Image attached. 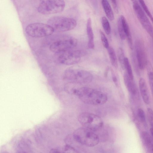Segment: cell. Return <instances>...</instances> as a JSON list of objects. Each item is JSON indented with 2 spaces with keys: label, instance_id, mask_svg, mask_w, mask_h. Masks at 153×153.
I'll use <instances>...</instances> for the list:
<instances>
[{
  "label": "cell",
  "instance_id": "1",
  "mask_svg": "<svg viewBox=\"0 0 153 153\" xmlns=\"http://www.w3.org/2000/svg\"><path fill=\"white\" fill-rule=\"evenodd\" d=\"M71 93L76 95L84 103L94 105L103 104L107 101V96L102 92L86 87H74Z\"/></svg>",
  "mask_w": 153,
  "mask_h": 153
},
{
  "label": "cell",
  "instance_id": "2",
  "mask_svg": "<svg viewBox=\"0 0 153 153\" xmlns=\"http://www.w3.org/2000/svg\"><path fill=\"white\" fill-rule=\"evenodd\" d=\"M63 78L69 82L85 84L91 82L93 76L90 73L86 71L69 68L65 71Z\"/></svg>",
  "mask_w": 153,
  "mask_h": 153
},
{
  "label": "cell",
  "instance_id": "3",
  "mask_svg": "<svg viewBox=\"0 0 153 153\" xmlns=\"http://www.w3.org/2000/svg\"><path fill=\"white\" fill-rule=\"evenodd\" d=\"M73 135L76 141L88 146H94L99 142L98 136L94 131L84 127L76 129L74 131Z\"/></svg>",
  "mask_w": 153,
  "mask_h": 153
},
{
  "label": "cell",
  "instance_id": "4",
  "mask_svg": "<svg viewBox=\"0 0 153 153\" xmlns=\"http://www.w3.org/2000/svg\"><path fill=\"white\" fill-rule=\"evenodd\" d=\"M48 23L53 29L54 31L62 32L73 29L77 25L73 18L61 16H56L50 18Z\"/></svg>",
  "mask_w": 153,
  "mask_h": 153
},
{
  "label": "cell",
  "instance_id": "5",
  "mask_svg": "<svg viewBox=\"0 0 153 153\" xmlns=\"http://www.w3.org/2000/svg\"><path fill=\"white\" fill-rule=\"evenodd\" d=\"M77 40L74 37L68 35H62L59 39L51 44L50 46L51 51L60 54L72 50L77 45Z\"/></svg>",
  "mask_w": 153,
  "mask_h": 153
},
{
  "label": "cell",
  "instance_id": "6",
  "mask_svg": "<svg viewBox=\"0 0 153 153\" xmlns=\"http://www.w3.org/2000/svg\"><path fill=\"white\" fill-rule=\"evenodd\" d=\"M25 32L30 37L38 38L51 36L54 30L48 24L34 23L27 25L25 28Z\"/></svg>",
  "mask_w": 153,
  "mask_h": 153
},
{
  "label": "cell",
  "instance_id": "7",
  "mask_svg": "<svg viewBox=\"0 0 153 153\" xmlns=\"http://www.w3.org/2000/svg\"><path fill=\"white\" fill-rule=\"evenodd\" d=\"M65 7V3L63 0H46L40 3L37 10L41 14L49 15L61 12Z\"/></svg>",
  "mask_w": 153,
  "mask_h": 153
},
{
  "label": "cell",
  "instance_id": "8",
  "mask_svg": "<svg viewBox=\"0 0 153 153\" xmlns=\"http://www.w3.org/2000/svg\"><path fill=\"white\" fill-rule=\"evenodd\" d=\"M78 120L84 127L93 131L100 129L103 125L102 119L99 116L88 112H83L79 116Z\"/></svg>",
  "mask_w": 153,
  "mask_h": 153
},
{
  "label": "cell",
  "instance_id": "9",
  "mask_svg": "<svg viewBox=\"0 0 153 153\" xmlns=\"http://www.w3.org/2000/svg\"><path fill=\"white\" fill-rule=\"evenodd\" d=\"M134 12L143 27L153 39V27L137 0H131Z\"/></svg>",
  "mask_w": 153,
  "mask_h": 153
},
{
  "label": "cell",
  "instance_id": "10",
  "mask_svg": "<svg viewBox=\"0 0 153 153\" xmlns=\"http://www.w3.org/2000/svg\"><path fill=\"white\" fill-rule=\"evenodd\" d=\"M134 47L137 65L139 69L144 70L148 63L147 53L143 41L137 39L135 42Z\"/></svg>",
  "mask_w": 153,
  "mask_h": 153
},
{
  "label": "cell",
  "instance_id": "11",
  "mask_svg": "<svg viewBox=\"0 0 153 153\" xmlns=\"http://www.w3.org/2000/svg\"><path fill=\"white\" fill-rule=\"evenodd\" d=\"M58 61L65 65H73L78 63L81 60L82 53L80 51L73 49L59 54Z\"/></svg>",
  "mask_w": 153,
  "mask_h": 153
},
{
  "label": "cell",
  "instance_id": "12",
  "mask_svg": "<svg viewBox=\"0 0 153 153\" xmlns=\"http://www.w3.org/2000/svg\"><path fill=\"white\" fill-rule=\"evenodd\" d=\"M139 88L144 102L146 104H149L150 103L149 94L146 82L143 78H141L139 79Z\"/></svg>",
  "mask_w": 153,
  "mask_h": 153
},
{
  "label": "cell",
  "instance_id": "13",
  "mask_svg": "<svg viewBox=\"0 0 153 153\" xmlns=\"http://www.w3.org/2000/svg\"><path fill=\"white\" fill-rule=\"evenodd\" d=\"M123 79L125 85L130 94L133 96L137 95L138 89L134 80L131 79L126 73L124 74Z\"/></svg>",
  "mask_w": 153,
  "mask_h": 153
},
{
  "label": "cell",
  "instance_id": "14",
  "mask_svg": "<svg viewBox=\"0 0 153 153\" xmlns=\"http://www.w3.org/2000/svg\"><path fill=\"white\" fill-rule=\"evenodd\" d=\"M141 138L143 145L148 152L153 153V139L147 132L143 131Z\"/></svg>",
  "mask_w": 153,
  "mask_h": 153
},
{
  "label": "cell",
  "instance_id": "15",
  "mask_svg": "<svg viewBox=\"0 0 153 153\" xmlns=\"http://www.w3.org/2000/svg\"><path fill=\"white\" fill-rule=\"evenodd\" d=\"M120 18L126 36L128 43L130 48L133 49V42L131 32L128 23L124 16L121 15Z\"/></svg>",
  "mask_w": 153,
  "mask_h": 153
},
{
  "label": "cell",
  "instance_id": "16",
  "mask_svg": "<svg viewBox=\"0 0 153 153\" xmlns=\"http://www.w3.org/2000/svg\"><path fill=\"white\" fill-rule=\"evenodd\" d=\"M86 31L88 37V47L93 49L94 47V34L92 27V22L91 18H89L87 21Z\"/></svg>",
  "mask_w": 153,
  "mask_h": 153
},
{
  "label": "cell",
  "instance_id": "17",
  "mask_svg": "<svg viewBox=\"0 0 153 153\" xmlns=\"http://www.w3.org/2000/svg\"><path fill=\"white\" fill-rule=\"evenodd\" d=\"M102 4L108 18L111 21L114 19V16L111 5L107 0H102Z\"/></svg>",
  "mask_w": 153,
  "mask_h": 153
},
{
  "label": "cell",
  "instance_id": "18",
  "mask_svg": "<svg viewBox=\"0 0 153 153\" xmlns=\"http://www.w3.org/2000/svg\"><path fill=\"white\" fill-rule=\"evenodd\" d=\"M107 49L111 62L113 66L116 68L117 66V60L114 50L111 47Z\"/></svg>",
  "mask_w": 153,
  "mask_h": 153
},
{
  "label": "cell",
  "instance_id": "19",
  "mask_svg": "<svg viewBox=\"0 0 153 153\" xmlns=\"http://www.w3.org/2000/svg\"><path fill=\"white\" fill-rule=\"evenodd\" d=\"M146 67H148V76L149 84L153 96V70L150 64L148 62Z\"/></svg>",
  "mask_w": 153,
  "mask_h": 153
},
{
  "label": "cell",
  "instance_id": "20",
  "mask_svg": "<svg viewBox=\"0 0 153 153\" xmlns=\"http://www.w3.org/2000/svg\"><path fill=\"white\" fill-rule=\"evenodd\" d=\"M124 67L126 71L127 74L130 78L134 80V76L131 65L128 59L125 57L124 60Z\"/></svg>",
  "mask_w": 153,
  "mask_h": 153
},
{
  "label": "cell",
  "instance_id": "21",
  "mask_svg": "<svg viewBox=\"0 0 153 153\" xmlns=\"http://www.w3.org/2000/svg\"><path fill=\"white\" fill-rule=\"evenodd\" d=\"M101 22L105 32L107 34L109 35L111 33V28L108 19L106 17L103 16L102 18Z\"/></svg>",
  "mask_w": 153,
  "mask_h": 153
},
{
  "label": "cell",
  "instance_id": "22",
  "mask_svg": "<svg viewBox=\"0 0 153 153\" xmlns=\"http://www.w3.org/2000/svg\"><path fill=\"white\" fill-rule=\"evenodd\" d=\"M117 26L118 32L120 38L122 40H124L126 38V36L124 32L120 17L118 19Z\"/></svg>",
  "mask_w": 153,
  "mask_h": 153
},
{
  "label": "cell",
  "instance_id": "23",
  "mask_svg": "<svg viewBox=\"0 0 153 153\" xmlns=\"http://www.w3.org/2000/svg\"><path fill=\"white\" fill-rule=\"evenodd\" d=\"M141 7L146 15L149 17L153 24V17L151 13L144 0H137Z\"/></svg>",
  "mask_w": 153,
  "mask_h": 153
},
{
  "label": "cell",
  "instance_id": "24",
  "mask_svg": "<svg viewBox=\"0 0 153 153\" xmlns=\"http://www.w3.org/2000/svg\"><path fill=\"white\" fill-rule=\"evenodd\" d=\"M118 59L119 62L123 69H124V60L125 58L124 54L123 49L120 48L118 50L117 52Z\"/></svg>",
  "mask_w": 153,
  "mask_h": 153
},
{
  "label": "cell",
  "instance_id": "25",
  "mask_svg": "<svg viewBox=\"0 0 153 153\" xmlns=\"http://www.w3.org/2000/svg\"><path fill=\"white\" fill-rule=\"evenodd\" d=\"M147 116L150 127V128L153 129V110L151 108H147Z\"/></svg>",
  "mask_w": 153,
  "mask_h": 153
},
{
  "label": "cell",
  "instance_id": "26",
  "mask_svg": "<svg viewBox=\"0 0 153 153\" xmlns=\"http://www.w3.org/2000/svg\"><path fill=\"white\" fill-rule=\"evenodd\" d=\"M137 115L140 121L143 123L146 122V116L145 112L143 109L141 108H138L137 111Z\"/></svg>",
  "mask_w": 153,
  "mask_h": 153
},
{
  "label": "cell",
  "instance_id": "27",
  "mask_svg": "<svg viewBox=\"0 0 153 153\" xmlns=\"http://www.w3.org/2000/svg\"><path fill=\"white\" fill-rule=\"evenodd\" d=\"M100 33L102 44L105 48L107 49L109 47L108 40L102 31L100 30Z\"/></svg>",
  "mask_w": 153,
  "mask_h": 153
},
{
  "label": "cell",
  "instance_id": "28",
  "mask_svg": "<svg viewBox=\"0 0 153 153\" xmlns=\"http://www.w3.org/2000/svg\"><path fill=\"white\" fill-rule=\"evenodd\" d=\"M111 1L112 2V5L115 11L117 13H118V10L116 0H111Z\"/></svg>",
  "mask_w": 153,
  "mask_h": 153
},
{
  "label": "cell",
  "instance_id": "29",
  "mask_svg": "<svg viewBox=\"0 0 153 153\" xmlns=\"http://www.w3.org/2000/svg\"><path fill=\"white\" fill-rule=\"evenodd\" d=\"M50 152L51 153H56L60 152L57 149H52L50 151Z\"/></svg>",
  "mask_w": 153,
  "mask_h": 153
}]
</instances>
